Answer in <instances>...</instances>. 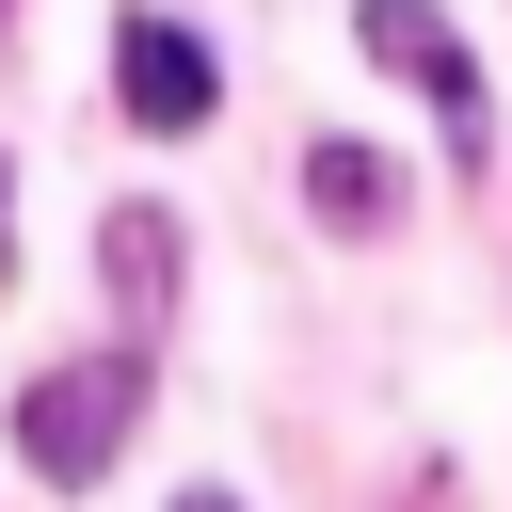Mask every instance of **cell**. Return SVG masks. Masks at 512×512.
<instances>
[{"instance_id":"cell-1","label":"cell","mask_w":512,"mask_h":512,"mask_svg":"<svg viewBox=\"0 0 512 512\" xmlns=\"http://www.w3.org/2000/svg\"><path fill=\"white\" fill-rule=\"evenodd\" d=\"M128 416H144V352H80V368H32V384H16V464H32L48 496H80V480L128 448Z\"/></svg>"},{"instance_id":"cell-2","label":"cell","mask_w":512,"mask_h":512,"mask_svg":"<svg viewBox=\"0 0 512 512\" xmlns=\"http://www.w3.org/2000/svg\"><path fill=\"white\" fill-rule=\"evenodd\" d=\"M352 32H368V64H384V80H416V96H432L448 160H496V80L464 64V32H448L432 0H352Z\"/></svg>"},{"instance_id":"cell-3","label":"cell","mask_w":512,"mask_h":512,"mask_svg":"<svg viewBox=\"0 0 512 512\" xmlns=\"http://www.w3.org/2000/svg\"><path fill=\"white\" fill-rule=\"evenodd\" d=\"M112 112H128L144 144H192V128L224 112V64H208V32H176L160 0H128V16H112Z\"/></svg>"},{"instance_id":"cell-4","label":"cell","mask_w":512,"mask_h":512,"mask_svg":"<svg viewBox=\"0 0 512 512\" xmlns=\"http://www.w3.org/2000/svg\"><path fill=\"white\" fill-rule=\"evenodd\" d=\"M96 288H112L128 352H144V336L176 320V224H160V208H112V224H96Z\"/></svg>"},{"instance_id":"cell-5","label":"cell","mask_w":512,"mask_h":512,"mask_svg":"<svg viewBox=\"0 0 512 512\" xmlns=\"http://www.w3.org/2000/svg\"><path fill=\"white\" fill-rule=\"evenodd\" d=\"M304 208H320L336 240H384V224H400V176H384L352 128H320V144H304Z\"/></svg>"},{"instance_id":"cell-6","label":"cell","mask_w":512,"mask_h":512,"mask_svg":"<svg viewBox=\"0 0 512 512\" xmlns=\"http://www.w3.org/2000/svg\"><path fill=\"white\" fill-rule=\"evenodd\" d=\"M0 208H16V160H0ZM0 288H16V224H0Z\"/></svg>"},{"instance_id":"cell-7","label":"cell","mask_w":512,"mask_h":512,"mask_svg":"<svg viewBox=\"0 0 512 512\" xmlns=\"http://www.w3.org/2000/svg\"><path fill=\"white\" fill-rule=\"evenodd\" d=\"M176 512H240V496H176Z\"/></svg>"}]
</instances>
